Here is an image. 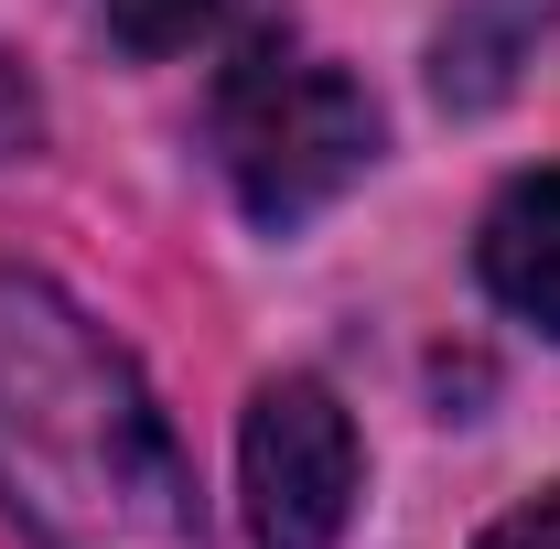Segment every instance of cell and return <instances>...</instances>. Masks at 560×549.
<instances>
[{"instance_id":"3957f363","label":"cell","mask_w":560,"mask_h":549,"mask_svg":"<svg viewBox=\"0 0 560 549\" xmlns=\"http://www.w3.org/2000/svg\"><path fill=\"white\" fill-rule=\"evenodd\" d=\"M237 475H248L259 549H335L355 517V420L335 410L324 377H270L248 399Z\"/></svg>"},{"instance_id":"277c9868","label":"cell","mask_w":560,"mask_h":549,"mask_svg":"<svg viewBox=\"0 0 560 549\" xmlns=\"http://www.w3.org/2000/svg\"><path fill=\"white\" fill-rule=\"evenodd\" d=\"M560 0H453V22L431 33V86L442 108H495L517 75L539 66Z\"/></svg>"},{"instance_id":"8992f818","label":"cell","mask_w":560,"mask_h":549,"mask_svg":"<svg viewBox=\"0 0 560 549\" xmlns=\"http://www.w3.org/2000/svg\"><path fill=\"white\" fill-rule=\"evenodd\" d=\"M97 11H108V33H119L130 55H184L226 0H97Z\"/></svg>"},{"instance_id":"7a4b0ae2","label":"cell","mask_w":560,"mask_h":549,"mask_svg":"<svg viewBox=\"0 0 560 549\" xmlns=\"http://www.w3.org/2000/svg\"><path fill=\"white\" fill-rule=\"evenodd\" d=\"M206 130H215V162H226L237 206L259 215V226H313L377 162V97L346 66L259 33L237 66L215 75Z\"/></svg>"},{"instance_id":"52a82bcc","label":"cell","mask_w":560,"mask_h":549,"mask_svg":"<svg viewBox=\"0 0 560 549\" xmlns=\"http://www.w3.org/2000/svg\"><path fill=\"white\" fill-rule=\"evenodd\" d=\"M475 549H560V495H528V506H506Z\"/></svg>"},{"instance_id":"5b68a950","label":"cell","mask_w":560,"mask_h":549,"mask_svg":"<svg viewBox=\"0 0 560 549\" xmlns=\"http://www.w3.org/2000/svg\"><path fill=\"white\" fill-rule=\"evenodd\" d=\"M475 270L506 313H528L539 335H560V173H528L486 206V237H475Z\"/></svg>"},{"instance_id":"6da1fadb","label":"cell","mask_w":560,"mask_h":549,"mask_svg":"<svg viewBox=\"0 0 560 549\" xmlns=\"http://www.w3.org/2000/svg\"><path fill=\"white\" fill-rule=\"evenodd\" d=\"M0 517L33 549H206L140 366L33 270H0Z\"/></svg>"},{"instance_id":"ba28073f","label":"cell","mask_w":560,"mask_h":549,"mask_svg":"<svg viewBox=\"0 0 560 549\" xmlns=\"http://www.w3.org/2000/svg\"><path fill=\"white\" fill-rule=\"evenodd\" d=\"M33 140H44V108H33V86H22L11 55H0V162H22Z\"/></svg>"}]
</instances>
